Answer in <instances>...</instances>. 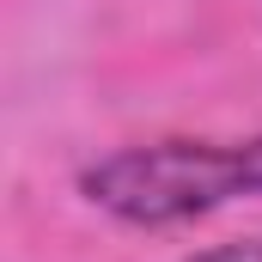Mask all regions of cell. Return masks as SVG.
<instances>
[{
  "instance_id": "6da1fadb",
  "label": "cell",
  "mask_w": 262,
  "mask_h": 262,
  "mask_svg": "<svg viewBox=\"0 0 262 262\" xmlns=\"http://www.w3.org/2000/svg\"><path fill=\"white\" fill-rule=\"evenodd\" d=\"M79 195L122 226H183L226 201L250 195V159L213 140H146L85 165Z\"/></svg>"
},
{
  "instance_id": "3957f363",
  "label": "cell",
  "mask_w": 262,
  "mask_h": 262,
  "mask_svg": "<svg viewBox=\"0 0 262 262\" xmlns=\"http://www.w3.org/2000/svg\"><path fill=\"white\" fill-rule=\"evenodd\" d=\"M244 159H250V195H262V134L244 140Z\"/></svg>"
},
{
  "instance_id": "7a4b0ae2",
  "label": "cell",
  "mask_w": 262,
  "mask_h": 262,
  "mask_svg": "<svg viewBox=\"0 0 262 262\" xmlns=\"http://www.w3.org/2000/svg\"><path fill=\"white\" fill-rule=\"evenodd\" d=\"M183 262H262V238H232V244H213V250H195Z\"/></svg>"
}]
</instances>
